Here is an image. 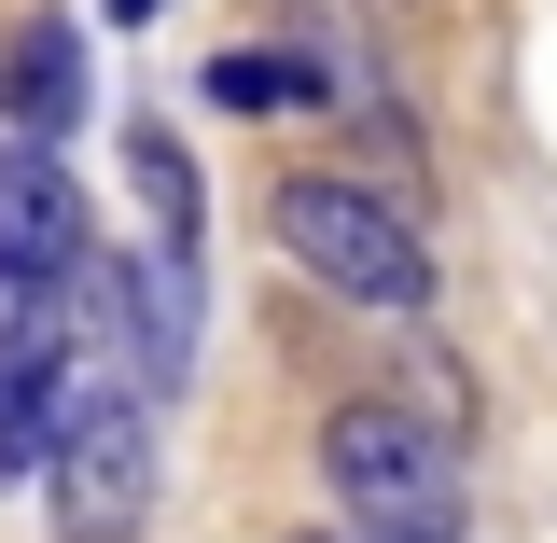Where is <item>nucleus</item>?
<instances>
[{"label":"nucleus","mask_w":557,"mask_h":543,"mask_svg":"<svg viewBox=\"0 0 557 543\" xmlns=\"http://www.w3.org/2000/svg\"><path fill=\"white\" fill-rule=\"evenodd\" d=\"M321 488H335L348 543H460V432H432L418 405H335L321 432Z\"/></svg>","instance_id":"f257e3e1"},{"label":"nucleus","mask_w":557,"mask_h":543,"mask_svg":"<svg viewBox=\"0 0 557 543\" xmlns=\"http://www.w3.org/2000/svg\"><path fill=\"white\" fill-rule=\"evenodd\" d=\"M265 223H278V251L321 279V293H348V307H376V321H418V307H432V237H418L376 182L293 168V182L265 196Z\"/></svg>","instance_id":"f03ea898"},{"label":"nucleus","mask_w":557,"mask_h":543,"mask_svg":"<svg viewBox=\"0 0 557 543\" xmlns=\"http://www.w3.org/2000/svg\"><path fill=\"white\" fill-rule=\"evenodd\" d=\"M42 460H57V530L70 543H139L153 530V405L126 377L70 362L57 418H42Z\"/></svg>","instance_id":"7ed1b4c3"},{"label":"nucleus","mask_w":557,"mask_h":543,"mask_svg":"<svg viewBox=\"0 0 557 543\" xmlns=\"http://www.w3.org/2000/svg\"><path fill=\"white\" fill-rule=\"evenodd\" d=\"M84 237H98V209H84V182L57 168V139H14V153H0V293H14V307L57 293V279L84 266Z\"/></svg>","instance_id":"20e7f679"},{"label":"nucleus","mask_w":557,"mask_h":543,"mask_svg":"<svg viewBox=\"0 0 557 543\" xmlns=\"http://www.w3.org/2000/svg\"><path fill=\"white\" fill-rule=\"evenodd\" d=\"M70 307L57 293H28L14 321H0V474H28L42 460V418H57V391H70Z\"/></svg>","instance_id":"39448f33"},{"label":"nucleus","mask_w":557,"mask_h":543,"mask_svg":"<svg viewBox=\"0 0 557 543\" xmlns=\"http://www.w3.org/2000/svg\"><path fill=\"white\" fill-rule=\"evenodd\" d=\"M0 112L28 139H57L70 112H84V28H70V14H28V28L0 42Z\"/></svg>","instance_id":"423d86ee"},{"label":"nucleus","mask_w":557,"mask_h":543,"mask_svg":"<svg viewBox=\"0 0 557 543\" xmlns=\"http://www.w3.org/2000/svg\"><path fill=\"white\" fill-rule=\"evenodd\" d=\"M126 182H139V209H153V251L168 266H209V196H196V153L168 126H126Z\"/></svg>","instance_id":"0eeeda50"},{"label":"nucleus","mask_w":557,"mask_h":543,"mask_svg":"<svg viewBox=\"0 0 557 543\" xmlns=\"http://www.w3.org/2000/svg\"><path fill=\"white\" fill-rule=\"evenodd\" d=\"M321 98H335V70H321V57H278V42L209 57V112H321Z\"/></svg>","instance_id":"6e6552de"},{"label":"nucleus","mask_w":557,"mask_h":543,"mask_svg":"<svg viewBox=\"0 0 557 543\" xmlns=\"http://www.w3.org/2000/svg\"><path fill=\"white\" fill-rule=\"evenodd\" d=\"M391 405H418L432 432H474V391H460V362H418V377L391 391Z\"/></svg>","instance_id":"1a4fd4ad"},{"label":"nucleus","mask_w":557,"mask_h":543,"mask_svg":"<svg viewBox=\"0 0 557 543\" xmlns=\"http://www.w3.org/2000/svg\"><path fill=\"white\" fill-rule=\"evenodd\" d=\"M139 14H168V0H112V28H139Z\"/></svg>","instance_id":"9d476101"},{"label":"nucleus","mask_w":557,"mask_h":543,"mask_svg":"<svg viewBox=\"0 0 557 543\" xmlns=\"http://www.w3.org/2000/svg\"><path fill=\"white\" fill-rule=\"evenodd\" d=\"M293 543H348V530H293Z\"/></svg>","instance_id":"9b49d317"}]
</instances>
